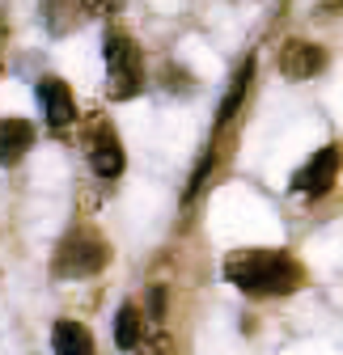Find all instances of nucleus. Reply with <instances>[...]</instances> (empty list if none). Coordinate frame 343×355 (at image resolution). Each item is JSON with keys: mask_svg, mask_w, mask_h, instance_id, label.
<instances>
[{"mask_svg": "<svg viewBox=\"0 0 343 355\" xmlns=\"http://www.w3.org/2000/svg\"><path fill=\"white\" fill-rule=\"evenodd\" d=\"M276 60H280V72L288 80H310V76H318L326 68V51L318 42H306V38H288Z\"/></svg>", "mask_w": 343, "mask_h": 355, "instance_id": "obj_7", "label": "nucleus"}, {"mask_svg": "<svg viewBox=\"0 0 343 355\" xmlns=\"http://www.w3.org/2000/svg\"><path fill=\"white\" fill-rule=\"evenodd\" d=\"M34 98L42 106V123H47L51 131H64V127L76 123V98H72V89L60 76H42L34 85Z\"/></svg>", "mask_w": 343, "mask_h": 355, "instance_id": "obj_5", "label": "nucleus"}, {"mask_svg": "<svg viewBox=\"0 0 343 355\" xmlns=\"http://www.w3.org/2000/svg\"><path fill=\"white\" fill-rule=\"evenodd\" d=\"M250 76H254V55H246L242 68H237L233 80H229V94H225V102H221V110H217V136L229 127V119L237 114V106H242V98H246V89H250Z\"/></svg>", "mask_w": 343, "mask_h": 355, "instance_id": "obj_10", "label": "nucleus"}, {"mask_svg": "<svg viewBox=\"0 0 343 355\" xmlns=\"http://www.w3.org/2000/svg\"><path fill=\"white\" fill-rule=\"evenodd\" d=\"M51 355H94V334L72 318H60L51 326Z\"/></svg>", "mask_w": 343, "mask_h": 355, "instance_id": "obj_9", "label": "nucleus"}, {"mask_svg": "<svg viewBox=\"0 0 343 355\" xmlns=\"http://www.w3.org/2000/svg\"><path fill=\"white\" fill-rule=\"evenodd\" d=\"M339 169H343V148L339 144H322L318 153H310V161L301 169L292 173V191L310 195V199H322L339 182Z\"/></svg>", "mask_w": 343, "mask_h": 355, "instance_id": "obj_4", "label": "nucleus"}, {"mask_svg": "<svg viewBox=\"0 0 343 355\" xmlns=\"http://www.w3.org/2000/svg\"><path fill=\"white\" fill-rule=\"evenodd\" d=\"M225 279L246 296H292L306 284V266L288 250H242L225 258Z\"/></svg>", "mask_w": 343, "mask_h": 355, "instance_id": "obj_1", "label": "nucleus"}, {"mask_svg": "<svg viewBox=\"0 0 343 355\" xmlns=\"http://www.w3.org/2000/svg\"><path fill=\"white\" fill-rule=\"evenodd\" d=\"M81 5H85V9H94V13H102V17H106V13H115V9H119V0H81Z\"/></svg>", "mask_w": 343, "mask_h": 355, "instance_id": "obj_15", "label": "nucleus"}, {"mask_svg": "<svg viewBox=\"0 0 343 355\" xmlns=\"http://www.w3.org/2000/svg\"><path fill=\"white\" fill-rule=\"evenodd\" d=\"M102 60H106V98L110 102H127L144 89V64H140V47L132 42V34L110 26L102 34Z\"/></svg>", "mask_w": 343, "mask_h": 355, "instance_id": "obj_2", "label": "nucleus"}, {"mask_svg": "<svg viewBox=\"0 0 343 355\" xmlns=\"http://www.w3.org/2000/svg\"><path fill=\"white\" fill-rule=\"evenodd\" d=\"M165 347H169V338L165 334H157V338H140V347H136V355H165Z\"/></svg>", "mask_w": 343, "mask_h": 355, "instance_id": "obj_14", "label": "nucleus"}, {"mask_svg": "<svg viewBox=\"0 0 343 355\" xmlns=\"http://www.w3.org/2000/svg\"><path fill=\"white\" fill-rule=\"evenodd\" d=\"M110 262V245L94 233H72L60 241L56 258H51V275L56 279H90Z\"/></svg>", "mask_w": 343, "mask_h": 355, "instance_id": "obj_3", "label": "nucleus"}, {"mask_svg": "<svg viewBox=\"0 0 343 355\" xmlns=\"http://www.w3.org/2000/svg\"><path fill=\"white\" fill-rule=\"evenodd\" d=\"M140 338H144V309L119 304V313H115V347L119 351H136Z\"/></svg>", "mask_w": 343, "mask_h": 355, "instance_id": "obj_11", "label": "nucleus"}, {"mask_svg": "<svg viewBox=\"0 0 343 355\" xmlns=\"http://www.w3.org/2000/svg\"><path fill=\"white\" fill-rule=\"evenodd\" d=\"M30 148H34V123L30 119H17V114L0 119V169L17 165Z\"/></svg>", "mask_w": 343, "mask_h": 355, "instance_id": "obj_8", "label": "nucleus"}, {"mask_svg": "<svg viewBox=\"0 0 343 355\" xmlns=\"http://www.w3.org/2000/svg\"><path fill=\"white\" fill-rule=\"evenodd\" d=\"M165 318V288L157 284L153 292H149V322H161Z\"/></svg>", "mask_w": 343, "mask_h": 355, "instance_id": "obj_13", "label": "nucleus"}, {"mask_svg": "<svg viewBox=\"0 0 343 355\" xmlns=\"http://www.w3.org/2000/svg\"><path fill=\"white\" fill-rule=\"evenodd\" d=\"M42 13L51 34H68L76 26V0H42Z\"/></svg>", "mask_w": 343, "mask_h": 355, "instance_id": "obj_12", "label": "nucleus"}, {"mask_svg": "<svg viewBox=\"0 0 343 355\" xmlns=\"http://www.w3.org/2000/svg\"><path fill=\"white\" fill-rule=\"evenodd\" d=\"M90 165H94V173L102 178V182H115V178L123 173V144H119V131L110 127V123H98L94 131H90Z\"/></svg>", "mask_w": 343, "mask_h": 355, "instance_id": "obj_6", "label": "nucleus"}]
</instances>
